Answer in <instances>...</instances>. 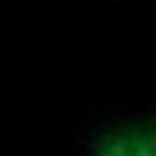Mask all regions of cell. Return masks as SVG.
Instances as JSON below:
<instances>
[{
	"label": "cell",
	"mask_w": 156,
	"mask_h": 156,
	"mask_svg": "<svg viewBox=\"0 0 156 156\" xmlns=\"http://www.w3.org/2000/svg\"><path fill=\"white\" fill-rule=\"evenodd\" d=\"M94 156H156V123L123 127Z\"/></svg>",
	"instance_id": "1"
}]
</instances>
